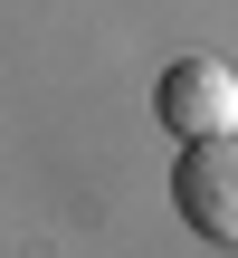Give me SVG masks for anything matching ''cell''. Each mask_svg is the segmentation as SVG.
<instances>
[{"label":"cell","instance_id":"cell-1","mask_svg":"<svg viewBox=\"0 0 238 258\" xmlns=\"http://www.w3.org/2000/svg\"><path fill=\"white\" fill-rule=\"evenodd\" d=\"M172 201H181V220H191L210 249H238V134H200V144H181Z\"/></svg>","mask_w":238,"mask_h":258},{"label":"cell","instance_id":"cell-2","mask_svg":"<svg viewBox=\"0 0 238 258\" xmlns=\"http://www.w3.org/2000/svg\"><path fill=\"white\" fill-rule=\"evenodd\" d=\"M153 115H162V134H181V144L238 134V77H229V57H172L162 86H153Z\"/></svg>","mask_w":238,"mask_h":258}]
</instances>
